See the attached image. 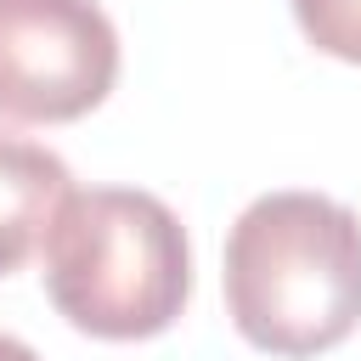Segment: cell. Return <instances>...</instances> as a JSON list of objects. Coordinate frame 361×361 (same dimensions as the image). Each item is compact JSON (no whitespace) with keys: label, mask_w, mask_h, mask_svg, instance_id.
I'll return each mask as SVG.
<instances>
[{"label":"cell","mask_w":361,"mask_h":361,"mask_svg":"<svg viewBox=\"0 0 361 361\" xmlns=\"http://www.w3.org/2000/svg\"><path fill=\"white\" fill-rule=\"evenodd\" d=\"M0 361H39V350L23 344L17 333H0Z\"/></svg>","instance_id":"8992f818"},{"label":"cell","mask_w":361,"mask_h":361,"mask_svg":"<svg viewBox=\"0 0 361 361\" xmlns=\"http://www.w3.org/2000/svg\"><path fill=\"white\" fill-rule=\"evenodd\" d=\"M68 192H73V175L51 147L0 130V276H11L39 248Z\"/></svg>","instance_id":"277c9868"},{"label":"cell","mask_w":361,"mask_h":361,"mask_svg":"<svg viewBox=\"0 0 361 361\" xmlns=\"http://www.w3.org/2000/svg\"><path fill=\"white\" fill-rule=\"evenodd\" d=\"M226 310L265 355H322L361 327V214L327 192H265L226 237Z\"/></svg>","instance_id":"6da1fadb"},{"label":"cell","mask_w":361,"mask_h":361,"mask_svg":"<svg viewBox=\"0 0 361 361\" xmlns=\"http://www.w3.org/2000/svg\"><path fill=\"white\" fill-rule=\"evenodd\" d=\"M118 79V28L96 0H0V118H85Z\"/></svg>","instance_id":"3957f363"},{"label":"cell","mask_w":361,"mask_h":361,"mask_svg":"<svg viewBox=\"0 0 361 361\" xmlns=\"http://www.w3.org/2000/svg\"><path fill=\"white\" fill-rule=\"evenodd\" d=\"M305 39L338 62H361V0H293Z\"/></svg>","instance_id":"5b68a950"},{"label":"cell","mask_w":361,"mask_h":361,"mask_svg":"<svg viewBox=\"0 0 361 361\" xmlns=\"http://www.w3.org/2000/svg\"><path fill=\"white\" fill-rule=\"evenodd\" d=\"M51 305L90 338H152L192 293V248L175 209L135 186L68 192L39 237Z\"/></svg>","instance_id":"7a4b0ae2"}]
</instances>
